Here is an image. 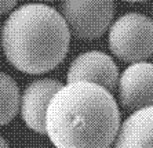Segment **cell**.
I'll return each mask as SVG.
<instances>
[{
	"instance_id": "30bf717a",
	"label": "cell",
	"mask_w": 153,
	"mask_h": 148,
	"mask_svg": "<svg viewBox=\"0 0 153 148\" xmlns=\"http://www.w3.org/2000/svg\"><path fill=\"white\" fill-rule=\"evenodd\" d=\"M18 0H0V15L7 14L11 10H14Z\"/></svg>"
},
{
	"instance_id": "5bb4252c",
	"label": "cell",
	"mask_w": 153,
	"mask_h": 148,
	"mask_svg": "<svg viewBox=\"0 0 153 148\" xmlns=\"http://www.w3.org/2000/svg\"><path fill=\"white\" fill-rule=\"evenodd\" d=\"M152 14H153V7H152Z\"/></svg>"
},
{
	"instance_id": "8fae6325",
	"label": "cell",
	"mask_w": 153,
	"mask_h": 148,
	"mask_svg": "<svg viewBox=\"0 0 153 148\" xmlns=\"http://www.w3.org/2000/svg\"><path fill=\"white\" fill-rule=\"evenodd\" d=\"M0 148H10V145L7 144V141L4 140L1 136H0Z\"/></svg>"
},
{
	"instance_id": "ba28073f",
	"label": "cell",
	"mask_w": 153,
	"mask_h": 148,
	"mask_svg": "<svg viewBox=\"0 0 153 148\" xmlns=\"http://www.w3.org/2000/svg\"><path fill=\"white\" fill-rule=\"evenodd\" d=\"M113 148H153V107L132 111L119 127Z\"/></svg>"
},
{
	"instance_id": "8992f818",
	"label": "cell",
	"mask_w": 153,
	"mask_h": 148,
	"mask_svg": "<svg viewBox=\"0 0 153 148\" xmlns=\"http://www.w3.org/2000/svg\"><path fill=\"white\" fill-rule=\"evenodd\" d=\"M119 69L111 55L102 51H85L73 60L69 65L66 80L68 82H90L114 91L117 89Z\"/></svg>"
},
{
	"instance_id": "277c9868",
	"label": "cell",
	"mask_w": 153,
	"mask_h": 148,
	"mask_svg": "<svg viewBox=\"0 0 153 148\" xmlns=\"http://www.w3.org/2000/svg\"><path fill=\"white\" fill-rule=\"evenodd\" d=\"M59 13L71 35L94 40L106 32L114 15L113 0H61Z\"/></svg>"
},
{
	"instance_id": "9c48e42d",
	"label": "cell",
	"mask_w": 153,
	"mask_h": 148,
	"mask_svg": "<svg viewBox=\"0 0 153 148\" xmlns=\"http://www.w3.org/2000/svg\"><path fill=\"white\" fill-rule=\"evenodd\" d=\"M19 87L8 73L0 71V126L10 123L19 111Z\"/></svg>"
},
{
	"instance_id": "52a82bcc",
	"label": "cell",
	"mask_w": 153,
	"mask_h": 148,
	"mask_svg": "<svg viewBox=\"0 0 153 148\" xmlns=\"http://www.w3.org/2000/svg\"><path fill=\"white\" fill-rule=\"evenodd\" d=\"M64 86L51 78L32 80L19 98V112L25 125L39 134H46V112L53 96Z\"/></svg>"
},
{
	"instance_id": "3957f363",
	"label": "cell",
	"mask_w": 153,
	"mask_h": 148,
	"mask_svg": "<svg viewBox=\"0 0 153 148\" xmlns=\"http://www.w3.org/2000/svg\"><path fill=\"white\" fill-rule=\"evenodd\" d=\"M108 43L121 61H145L153 55V19L141 13L123 14L109 28Z\"/></svg>"
},
{
	"instance_id": "6da1fadb",
	"label": "cell",
	"mask_w": 153,
	"mask_h": 148,
	"mask_svg": "<svg viewBox=\"0 0 153 148\" xmlns=\"http://www.w3.org/2000/svg\"><path fill=\"white\" fill-rule=\"evenodd\" d=\"M120 111L111 91L90 82H68L53 96L46 134L55 148H111Z\"/></svg>"
},
{
	"instance_id": "7a4b0ae2",
	"label": "cell",
	"mask_w": 153,
	"mask_h": 148,
	"mask_svg": "<svg viewBox=\"0 0 153 148\" xmlns=\"http://www.w3.org/2000/svg\"><path fill=\"white\" fill-rule=\"evenodd\" d=\"M71 31L51 6L22 4L13 10L1 28V49L15 69L39 75L57 68L69 51Z\"/></svg>"
},
{
	"instance_id": "5b68a950",
	"label": "cell",
	"mask_w": 153,
	"mask_h": 148,
	"mask_svg": "<svg viewBox=\"0 0 153 148\" xmlns=\"http://www.w3.org/2000/svg\"><path fill=\"white\" fill-rule=\"evenodd\" d=\"M117 94L120 104L128 111L153 107V64L132 62L119 76Z\"/></svg>"
},
{
	"instance_id": "7c38bea8",
	"label": "cell",
	"mask_w": 153,
	"mask_h": 148,
	"mask_svg": "<svg viewBox=\"0 0 153 148\" xmlns=\"http://www.w3.org/2000/svg\"><path fill=\"white\" fill-rule=\"evenodd\" d=\"M126 1H146V0H126Z\"/></svg>"
},
{
	"instance_id": "4fadbf2b",
	"label": "cell",
	"mask_w": 153,
	"mask_h": 148,
	"mask_svg": "<svg viewBox=\"0 0 153 148\" xmlns=\"http://www.w3.org/2000/svg\"><path fill=\"white\" fill-rule=\"evenodd\" d=\"M39 1H54V0H39Z\"/></svg>"
}]
</instances>
